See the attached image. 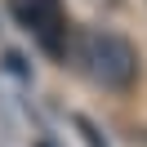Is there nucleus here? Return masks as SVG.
Returning a JSON list of instances; mask_svg holds the SVG:
<instances>
[{"label":"nucleus","mask_w":147,"mask_h":147,"mask_svg":"<svg viewBox=\"0 0 147 147\" xmlns=\"http://www.w3.org/2000/svg\"><path fill=\"white\" fill-rule=\"evenodd\" d=\"M80 63H85V71H89V80H98L102 89L125 94V89L138 85V49L129 45L120 31H102V27L85 31Z\"/></svg>","instance_id":"1"},{"label":"nucleus","mask_w":147,"mask_h":147,"mask_svg":"<svg viewBox=\"0 0 147 147\" xmlns=\"http://www.w3.org/2000/svg\"><path fill=\"white\" fill-rule=\"evenodd\" d=\"M9 13L18 18L22 31L36 36V45L49 58L67 54V9H63V0H9Z\"/></svg>","instance_id":"2"}]
</instances>
